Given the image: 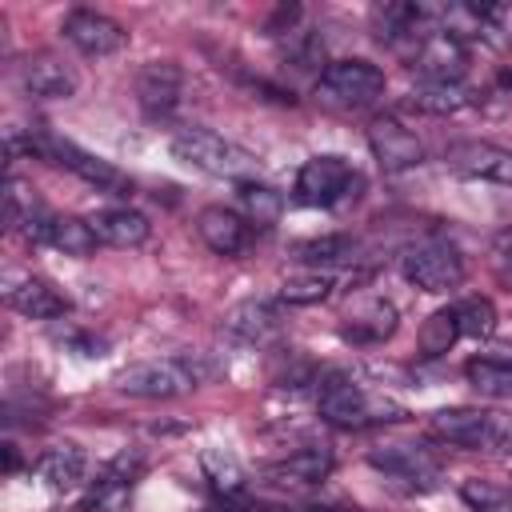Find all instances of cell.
<instances>
[{
	"instance_id": "cell-16",
	"label": "cell",
	"mask_w": 512,
	"mask_h": 512,
	"mask_svg": "<svg viewBox=\"0 0 512 512\" xmlns=\"http://www.w3.org/2000/svg\"><path fill=\"white\" fill-rule=\"evenodd\" d=\"M400 324V312L392 300L384 296H364L356 300L348 312H344V324H340V336L356 348H372V344H384Z\"/></svg>"
},
{
	"instance_id": "cell-25",
	"label": "cell",
	"mask_w": 512,
	"mask_h": 512,
	"mask_svg": "<svg viewBox=\"0 0 512 512\" xmlns=\"http://www.w3.org/2000/svg\"><path fill=\"white\" fill-rule=\"evenodd\" d=\"M468 104H472V88H464V80L460 84H432V80H424V84H416L408 92V108L428 112V116H452V112H460Z\"/></svg>"
},
{
	"instance_id": "cell-2",
	"label": "cell",
	"mask_w": 512,
	"mask_h": 512,
	"mask_svg": "<svg viewBox=\"0 0 512 512\" xmlns=\"http://www.w3.org/2000/svg\"><path fill=\"white\" fill-rule=\"evenodd\" d=\"M220 372V364L208 360V352H176L164 360H136L116 372V392L140 396V400H172L200 384H208Z\"/></svg>"
},
{
	"instance_id": "cell-29",
	"label": "cell",
	"mask_w": 512,
	"mask_h": 512,
	"mask_svg": "<svg viewBox=\"0 0 512 512\" xmlns=\"http://www.w3.org/2000/svg\"><path fill=\"white\" fill-rule=\"evenodd\" d=\"M356 240L352 236H344V232H336V236H312V240H304V244H296V256L308 264V268H320V264H348V260H356Z\"/></svg>"
},
{
	"instance_id": "cell-33",
	"label": "cell",
	"mask_w": 512,
	"mask_h": 512,
	"mask_svg": "<svg viewBox=\"0 0 512 512\" xmlns=\"http://www.w3.org/2000/svg\"><path fill=\"white\" fill-rule=\"evenodd\" d=\"M236 188H240V204H244V220H248V224H272V220L280 216L284 200H280L276 188H268V184H260V180H244V184H236Z\"/></svg>"
},
{
	"instance_id": "cell-9",
	"label": "cell",
	"mask_w": 512,
	"mask_h": 512,
	"mask_svg": "<svg viewBox=\"0 0 512 512\" xmlns=\"http://www.w3.org/2000/svg\"><path fill=\"white\" fill-rule=\"evenodd\" d=\"M368 464L392 480H404L408 488H436V480L444 476L440 456L424 444V440H392L368 452Z\"/></svg>"
},
{
	"instance_id": "cell-1",
	"label": "cell",
	"mask_w": 512,
	"mask_h": 512,
	"mask_svg": "<svg viewBox=\"0 0 512 512\" xmlns=\"http://www.w3.org/2000/svg\"><path fill=\"white\" fill-rule=\"evenodd\" d=\"M20 152L40 156V160H48V164H56V168H68L72 176H80V180L92 184L96 192H108V196H128V192H132V180H128L116 164H108V160L84 152L80 144L56 136V132H48V128H28L24 140H20V128H8V160H16Z\"/></svg>"
},
{
	"instance_id": "cell-31",
	"label": "cell",
	"mask_w": 512,
	"mask_h": 512,
	"mask_svg": "<svg viewBox=\"0 0 512 512\" xmlns=\"http://www.w3.org/2000/svg\"><path fill=\"white\" fill-rule=\"evenodd\" d=\"M460 500L468 504V512H512V484L468 476L460 480Z\"/></svg>"
},
{
	"instance_id": "cell-36",
	"label": "cell",
	"mask_w": 512,
	"mask_h": 512,
	"mask_svg": "<svg viewBox=\"0 0 512 512\" xmlns=\"http://www.w3.org/2000/svg\"><path fill=\"white\" fill-rule=\"evenodd\" d=\"M204 512H228V508H204Z\"/></svg>"
},
{
	"instance_id": "cell-7",
	"label": "cell",
	"mask_w": 512,
	"mask_h": 512,
	"mask_svg": "<svg viewBox=\"0 0 512 512\" xmlns=\"http://www.w3.org/2000/svg\"><path fill=\"white\" fill-rule=\"evenodd\" d=\"M316 92L336 108H368L384 96V72L372 60H360V56L332 60V64L320 68Z\"/></svg>"
},
{
	"instance_id": "cell-34",
	"label": "cell",
	"mask_w": 512,
	"mask_h": 512,
	"mask_svg": "<svg viewBox=\"0 0 512 512\" xmlns=\"http://www.w3.org/2000/svg\"><path fill=\"white\" fill-rule=\"evenodd\" d=\"M328 292H332V276L328 272H320V268H308V272H300V276H288L284 284H280V304H320V300H328Z\"/></svg>"
},
{
	"instance_id": "cell-28",
	"label": "cell",
	"mask_w": 512,
	"mask_h": 512,
	"mask_svg": "<svg viewBox=\"0 0 512 512\" xmlns=\"http://www.w3.org/2000/svg\"><path fill=\"white\" fill-rule=\"evenodd\" d=\"M456 340H460V320H456V308H452V304H448V308H436V312L420 324V336H416V344H420V352H424L428 360L444 356Z\"/></svg>"
},
{
	"instance_id": "cell-8",
	"label": "cell",
	"mask_w": 512,
	"mask_h": 512,
	"mask_svg": "<svg viewBox=\"0 0 512 512\" xmlns=\"http://www.w3.org/2000/svg\"><path fill=\"white\" fill-rule=\"evenodd\" d=\"M428 428L436 440L452 444V448H500L508 440V424L500 412L488 408H440L428 416Z\"/></svg>"
},
{
	"instance_id": "cell-20",
	"label": "cell",
	"mask_w": 512,
	"mask_h": 512,
	"mask_svg": "<svg viewBox=\"0 0 512 512\" xmlns=\"http://www.w3.org/2000/svg\"><path fill=\"white\" fill-rule=\"evenodd\" d=\"M4 220H8V228H12V232L28 236L32 244H44L48 224H52V212L40 204L36 188H32L28 180H20L16 172L8 176V192H4Z\"/></svg>"
},
{
	"instance_id": "cell-3",
	"label": "cell",
	"mask_w": 512,
	"mask_h": 512,
	"mask_svg": "<svg viewBox=\"0 0 512 512\" xmlns=\"http://www.w3.org/2000/svg\"><path fill=\"white\" fill-rule=\"evenodd\" d=\"M316 412L320 420H328L332 428H368L380 420H400L404 408L388 404V400H372L348 372L332 368L316 380Z\"/></svg>"
},
{
	"instance_id": "cell-5",
	"label": "cell",
	"mask_w": 512,
	"mask_h": 512,
	"mask_svg": "<svg viewBox=\"0 0 512 512\" xmlns=\"http://www.w3.org/2000/svg\"><path fill=\"white\" fill-rule=\"evenodd\" d=\"M364 188V176L352 168V160L336 156V152H320L312 160L300 164L296 172V200L308 204V208H340L348 200H356Z\"/></svg>"
},
{
	"instance_id": "cell-22",
	"label": "cell",
	"mask_w": 512,
	"mask_h": 512,
	"mask_svg": "<svg viewBox=\"0 0 512 512\" xmlns=\"http://www.w3.org/2000/svg\"><path fill=\"white\" fill-rule=\"evenodd\" d=\"M88 220H92V228H96L100 244H108V248H140V244L152 236L148 216H144V212H136V208H128V204L100 208V212H92Z\"/></svg>"
},
{
	"instance_id": "cell-32",
	"label": "cell",
	"mask_w": 512,
	"mask_h": 512,
	"mask_svg": "<svg viewBox=\"0 0 512 512\" xmlns=\"http://www.w3.org/2000/svg\"><path fill=\"white\" fill-rule=\"evenodd\" d=\"M456 308V320H460V336H472V340H488L500 324L496 316V304L488 296H464L452 304Z\"/></svg>"
},
{
	"instance_id": "cell-35",
	"label": "cell",
	"mask_w": 512,
	"mask_h": 512,
	"mask_svg": "<svg viewBox=\"0 0 512 512\" xmlns=\"http://www.w3.org/2000/svg\"><path fill=\"white\" fill-rule=\"evenodd\" d=\"M512 264V228H500L492 236V268H508Z\"/></svg>"
},
{
	"instance_id": "cell-14",
	"label": "cell",
	"mask_w": 512,
	"mask_h": 512,
	"mask_svg": "<svg viewBox=\"0 0 512 512\" xmlns=\"http://www.w3.org/2000/svg\"><path fill=\"white\" fill-rule=\"evenodd\" d=\"M184 96V72L176 60H148L136 72V104L148 120H168Z\"/></svg>"
},
{
	"instance_id": "cell-27",
	"label": "cell",
	"mask_w": 512,
	"mask_h": 512,
	"mask_svg": "<svg viewBox=\"0 0 512 512\" xmlns=\"http://www.w3.org/2000/svg\"><path fill=\"white\" fill-rule=\"evenodd\" d=\"M464 376H468V384L480 392V396H512V364H504V360H496L492 352L488 356H472L468 364H464Z\"/></svg>"
},
{
	"instance_id": "cell-18",
	"label": "cell",
	"mask_w": 512,
	"mask_h": 512,
	"mask_svg": "<svg viewBox=\"0 0 512 512\" xmlns=\"http://www.w3.org/2000/svg\"><path fill=\"white\" fill-rule=\"evenodd\" d=\"M20 80H24V92L36 100H68L80 88L76 68L56 52H32L20 68Z\"/></svg>"
},
{
	"instance_id": "cell-13",
	"label": "cell",
	"mask_w": 512,
	"mask_h": 512,
	"mask_svg": "<svg viewBox=\"0 0 512 512\" xmlns=\"http://www.w3.org/2000/svg\"><path fill=\"white\" fill-rule=\"evenodd\" d=\"M364 136H368L372 160H376L384 172H412V168L424 164V144H420L416 132H408L396 116H376Z\"/></svg>"
},
{
	"instance_id": "cell-26",
	"label": "cell",
	"mask_w": 512,
	"mask_h": 512,
	"mask_svg": "<svg viewBox=\"0 0 512 512\" xmlns=\"http://www.w3.org/2000/svg\"><path fill=\"white\" fill-rule=\"evenodd\" d=\"M44 244H52L64 256H92L96 244H100V236H96L92 220H84V216H52Z\"/></svg>"
},
{
	"instance_id": "cell-21",
	"label": "cell",
	"mask_w": 512,
	"mask_h": 512,
	"mask_svg": "<svg viewBox=\"0 0 512 512\" xmlns=\"http://www.w3.org/2000/svg\"><path fill=\"white\" fill-rule=\"evenodd\" d=\"M332 464H336V456H332V448H328V444H304V448L288 452L284 460L268 464V468H264V476H268L272 484L312 488V484H324V480H328Z\"/></svg>"
},
{
	"instance_id": "cell-24",
	"label": "cell",
	"mask_w": 512,
	"mask_h": 512,
	"mask_svg": "<svg viewBox=\"0 0 512 512\" xmlns=\"http://www.w3.org/2000/svg\"><path fill=\"white\" fill-rule=\"evenodd\" d=\"M88 472V456L80 444H56L36 460V476L48 492H72Z\"/></svg>"
},
{
	"instance_id": "cell-4",
	"label": "cell",
	"mask_w": 512,
	"mask_h": 512,
	"mask_svg": "<svg viewBox=\"0 0 512 512\" xmlns=\"http://www.w3.org/2000/svg\"><path fill=\"white\" fill-rule=\"evenodd\" d=\"M168 148H172L176 160H184V164H192V168H200L208 176H224V180H236V184H244V180L256 176V156L248 148L224 140L212 128H200V124L176 128L172 140H168Z\"/></svg>"
},
{
	"instance_id": "cell-30",
	"label": "cell",
	"mask_w": 512,
	"mask_h": 512,
	"mask_svg": "<svg viewBox=\"0 0 512 512\" xmlns=\"http://www.w3.org/2000/svg\"><path fill=\"white\" fill-rule=\"evenodd\" d=\"M200 464H204V476L212 480L216 492H224V496H240L244 492V468H240V460L228 448H220V444L204 448Z\"/></svg>"
},
{
	"instance_id": "cell-10",
	"label": "cell",
	"mask_w": 512,
	"mask_h": 512,
	"mask_svg": "<svg viewBox=\"0 0 512 512\" xmlns=\"http://www.w3.org/2000/svg\"><path fill=\"white\" fill-rule=\"evenodd\" d=\"M60 36L80 52V56H116L120 48H128V28L96 8H72L64 20H60Z\"/></svg>"
},
{
	"instance_id": "cell-15",
	"label": "cell",
	"mask_w": 512,
	"mask_h": 512,
	"mask_svg": "<svg viewBox=\"0 0 512 512\" xmlns=\"http://www.w3.org/2000/svg\"><path fill=\"white\" fill-rule=\"evenodd\" d=\"M4 300L12 312L28 316V320H56L68 312V296L48 284L44 276H32V272H4Z\"/></svg>"
},
{
	"instance_id": "cell-11",
	"label": "cell",
	"mask_w": 512,
	"mask_h": 512,
	"mask_svg": "<svg viewBox=\"0 0 512 512\" xmlns=\"http://www.w3.org/2000/svg\"><path fill=\"white\" fill-rule=\"evenodd\" d=\"M408 60L432 84H460L464 72H468V44L456 40V36H448V32H440V28H428L412 44Z\"/></svg>"
},
{
	"instance_id": "cell-12",
	"label": "cell",
	"mask_w": 512,
	"mask_h": 512,
	"mask_svg": "<svg viewBox=\"0 0 512 512\" xmlns=\"http://www.w3.org/2000/svg\"><path fill=\"white\" fill-rule=\"evenodd\" d=\"M444 164L468 180L512 188V148H500L492 140H456L444 148Z\"/></svg>"
},
{
	"instance_id": "cell-17",
	"label": "cell",
	"mask_w": 512,
	"mask_h": 512,
	"mask_svg": "<svg viewBox=\"0 0 512 512\" xmlns=\"http://www.w3.org/2000/svg\"><path fill=\"white\" fill-rule=\"evenodd\" d=\"M144 472V460L132 452H124V456H116V460H108L100 472H96V480L88 484V492L80 496V512H108V508H120L124 500H128V492H132V484H136V476Z\"/></svg>"
},
{
	"instance_id": "cell-19",
	"label": "cell",
	"mask_w": 512,
	"mask_h": 512,
	"mask_svg": "<svg viewBox=\"0 0 512 512\" xmlns=\"http://www.w3.org/2000/svg\"><path fill=\"white\" fill-rule=\"evenodd\" d=\"M196 236L216 256H240L248 248V240H252V224L240 212L224 208V204H208V208L196 212Z\"/></svg>"
},
{
	"instance_id": "cell-6",
	"label": "cell",
	"mask_w": 512,
	"mask_h": 512,
	"mask_svg": "<svg viewBox=\"0 0 512 512\" xmlns=\"http://www.w3.org/2000/svg\"><path fill=\"white\" fill-rule=\"evenodd\" d=\"M464 256L444 236H420L400 252V276L420 292H448L464 284Z\"/></svg>"
},
{
	"instance_id": "cell-23",
	"label": "cell",
	"mask_w": 512,
	"mask_h": 512,
	"mask_svg": "<svg viewBox=\"0 0 512 512\" xmlns=\"http://www.w3.org/2000/svg\"><path fill=\"white\" fill-rule=\"evenodd\" d=\"M280 328V308L276 300H240L236 308L224 312V332L244 340V344H264Z\"/></svg>"
}]
</instances>
